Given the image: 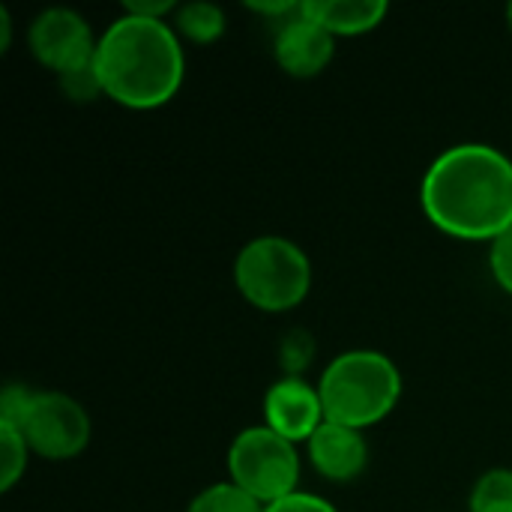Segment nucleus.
I'll return each mask as SVG.
<instances>
[{
  "label": "nucleus",
  "instance_id": "obj_9",
  "mask_svg": "<svg viewBox=\"0 0 512 512\" xmlns=\"http://www.w3.org/2000/svg\"><path fill=\"white\" fill-rule=\"evenodd\" d=\"M273 54L276 63L294 75V78H315L321 75L333 54H336V36H330L321 24H315L303 9L276 27L273 36Z\"/></svg>",
  "mask_w": 512,
  "mask_h": 512
},
{
  "label": "nucleus",
  "instance_id": "obj_21",
  "mask_svg": "<svg viewBox=\"0 0 512 512\" xmlns=\"http://www.w3.org/2000/svg\"><path fill=\"white\" fill-rule=\"evenodd\" d=\"M174 0H126L123 12L129 15H141V18H159L168 21V15L174 12Z\"/></svg>",
  "mask_w": 512,
  "mask_h": 512
},
{
  "label": "nucleus",
  "instance_id": "obj_6",
  "mask_svg": "<svg viewBox=\"0 0 512 512\" xmlns=\"http://www.w3.org/2000/svg\"><path fill=\"white\" fill-rule=\"evenodd\" d=\"M18 432L27 438L30 453L48 462H66L87 450L93 429L78 399L48 390L33 396V405Z\"/></svg>",
  "mask_w": 512,
  "mask_h": 512
},
{
  "label": "nucleus",
  "instance_id": "obj_23",
  "mask_svg": "<svg viewBox=\"0 0 512 512\" xmlns=\"http://www.w3.org/2000/svg\"><path fill=\"white\" fill-rule=\"evenodd\" d=\"M507 24H510V30H512V3L507 6Z\"/></svg>",
  "mask_w": 512,
  "mask_h": 512
},
{
  "label": "nucleus",
  "instance_id": "obj_18",
  "mask_svg": "<svg viewBox=\"0 0 512 512\" xmlns=\"http://www.w3.org/2000/svg\"><path fill=\"white\" fill-rule=\"evenodd\" d=\"M33 396H36V390L24 387L18 381L6 384L3 393H0V426L21 429L24 426V417H27V411L33 405Z\"/></svg>",
  "mask_w": 512,
  "mask_h": 512
},
{
  "label": "nucleus",
  "instance_id": "obj_13",
  "mask_svg": "<svg viewBox=\"0 0 512 512\" xmlns=\"http://www.w3.org/2000/svg\"><path fill=\"white\" fill-rule=\"evenodd\" d=\"M468 512H512V468L486 471L471 489Z\"/></svg>",
  "mask_w": 512,
  "mask_h": 512
},
{
  "label": "nucleus",
  "instance_id": "obj_16",
  "mask_svg": "<svg viewBox=\"0 0 512 512\" xmlns=\"http://www.w3.org/2000/svg\"><path fill=\"white\" fill-rule=\"evenodd\" d=\"M27 459H30L27 438L12 426H0V492H9L24 477Z\"/></svg>",
  "mask_w": 512,
  "mask_h": 512
},
{
  "label": "nucleus",
  "instance_id": "obj_15",
  "mask_svg": "<svg viewBox=\"0 0 512 512\" xmlns=\"http://www.w3.org/2000/svg\"><path fill=\"white\" fill-rule=\"evenodd\" d=\"M57 84L63 90L66 99L72 102H93L99 96H105V84H102V75H99V63H96V54L63 69L57 75Z\"/></svg>",
  "mask_w": 512,
  "mask_h": 512
},
{
  "label": "nucleus",
  "instance_id": "obj_17",
  "mask_svg": "<svg viewBox=\"0 0 512 512\" xmlns=\"http://www.w3.org/2000/svg\"><path fill=\"white\" fill-rule=\"evenodd\" d=\"M312 357H315V342H312V336L303 333V330L288 333V336L282 339V345H279V366H282V372L291 375V378H303V372H306V366L312 363Z\"/></svg>",
  "mask_w": 512,
  "mask_h": 512
},
{
  "label": "nucleus",
  "instance_id": "obj_19",
  "mask_svg": "<svg viewBox=\"0 0 512 512\" xmlns=\"http://www.w3.org/2000/svg\"><path fill=\"white\" fill-rule=\"evenodd\" d=\"M489 270L498 288L512 297V228H507L498 240L489 243Z\"/></svg>",
  "mask_w": 512,
  "mask_h": 512
},
{
  "label": "nucleus",
  "instance_id": "obj_5",
  "mask_svg": "<svg viewBox=\"0 0 512 512\" xmlns=\"http://www.w3.org/2000/svg\"><path fill=\"white\" fill-rule=\"evenodd\" d=\"M228 477L258 504L270 507L294 492L300 483L297 444L285 441L273 429L249 426L228 447Z\"/></svg>",
  "mask_w": 512,
  "mask_h": 512
},
{
  "label": "nucleus",
  "instance_id": "obj_20",
  "mask_svg": "<svg viewBox=\"0 0 512 512\" xmlns=\"http://www.w3.org/2000/svg\"><path fill=\"white\" fill-rule=\"evenodd\" d=\"M264 512H339L327 498L321 495H309V492H294L276 504H270Z\"/></svg>",
  "mask_w": 512,
  "mask_h": 512
},
{
  "label": "nucleus",
  "instance_id": "obj_14",
  "mask_svg": "<svg viewBox=\"0 0 512 512\" xmlns=\"http://www.w3.org/2000/svg\"><path fill=\"white\" fill-rule=\"evenodd\" d=\"M267 507L258 504L252 495H246L240 486H234L231 480L228 483H213L207 489H201L192 501L186 512H264Z\"/></svg>",
  "mask_w": 512,
  "mask_h": 512
},
{
  "label": "nucleus",
  "instance_id": "obj_10",
  "mask_svg": "<svg viewBox=\"0 0 512 512\" xmlns=\"http://www.w3.org/2000/svg\"><path fill=\"white\" fill-rule=\"evenodd\" d=\"M306 450H309L312 468L330 483H351L369 465L366 435L360 429L330 423V420H324V426L309 438Z\"/></svg>",
  "mask_w": 512,
  "mask_h": 512
},
{
  "label": "nucleus",
  "instance_id": "obj_12",
  "mask_svg": "<svg viewBox=\"0 0 512 512\" xmlns=\"http://www.w3.org/2000/svg\"><path fill=\"white\" fill-rule=\"evenodd\" d=\"M180 39L186 42H195V45H210L216 39H222L228 21H225V9L216 6V3H204V0H195V3H183L174 9V24Z\"/></svg>",
  "mask_w": 512,
  "mask_h": 512
},
{
  "label": "nucleus",
  "instance_id": "obj_2",
  "mask_svg": "<svg viewBox=\"0 0 512 512\" xmlns=\"http://www.w3.org/2000/svg\"><path fill=\"white\" fill-rule=\"evenodd\" d=\"M96 63L105 96L138 111L171 102L186 72L177 30L168 21L129 12H123L102 30Z\"/></svg>",
  "mask_w": 512,
  "mask_h": 512
},
{
  "label": "nucleus",
  "instance_id": "obj_8",
  "mask_svg": "<svg viewBox=\"0 0 512 512\" xmlns=\"http://www.w3.org/2000/svg\"><path fill=\"white\" fill-rule=\"evenodd\" d=\"M324 420L327 417L318 384H309L306 378L282 375L264 393V426L291 444H309V438L324 426Z\"/></svg>",
  "mask_w": 512,
  "mask_h": 512
},
{
  "label": "nucleus",
  "instance_id": "obj_3",
  "mask_svg": "<svg viewBox=\"0 0 512 512\" xmlns=\"http://www.w3.org/2000/svg\"><path fill=\"white\" fill-rule=\"evenodd\" d=\"M324 417L351 429H369L393 414L402 399L399 366L372 348H354L327 363L318 378Z\"/></svg>",
  "mask_w": 512,
  "mask_h": 512
},
{
  "label": "nucleus",
  "instance_id": "obj_1",
  "mask_svg": "<svg viewBox=\"0 0 512 512\" xmlns=\"http://www.w3.org/2000/svg\"><path fill=\"white\" fill-rule=\"evenodd\" d=\"M420 204L444 234L492 243L512 228V159L492 144H456L426 168Z\"/></svg>",
  "mask_w": 512,
  "mask_h": 512
},
{
  "label": "nucleus",
  "instance_id": "obj_4",
  "mask_svg": "<svg viewBox=\"0 0 512 512\" xmlns=\"http://www.w3.org/2000/svg\"><path fill=\"white\" fill-rule=\"evenodd\" d=\"M234 285L255 309L288 312L312 291V261L294 240L264 234L237 252Z\"/></svg>",
  "mask_w": 512,
  "mask_h": 512
},
{
  "label": "nucleus",
  "instance_id": "obj_22",
  "mask_svg": "<svg viewBox=\"0 0 512 512\" xmlns=\"http://www.w3.org/2000/svg\"><path fill=\"white\" fill-rule=\"evenodd\" d=\"M12 45V18H9V9L0 6V51H9Z\"/></svg>",
  "mask_w": 512,
  "mask_h": 512
},
{
  "label": "nucleus",
  "instance_id": "obj_11",
  "mask_svg": "<svg viewBox=\"0 0 512 512\" xmlns=\"http://www.w3.org/2000/svg\"><path fill=\"white\" fill-rule=\"evenodd\" d=\"M303 12L330 36H360L384 24L390 6L384 0H303Z\"/></svg>",
  "mask_w": 512,
  "mask_h": 512
},
{
  "label": "nucleus",
  "instance_id": "obj_7",
  "mask_svg": "<svg viewBox=\"0 0 512 512\" xmlns=\"http://www.w3.org/2000/svg\"><path fill=\"white\" fill-rule=\"evenodd\" d=\"M27 45L45 69L60 75L63 69L93 57L99 39L93 36V27L81 12L69 6H48L30 21Z\"/></svg>",
  "mask_w": 512,
  "mask_h": 512
}]
</instances>
